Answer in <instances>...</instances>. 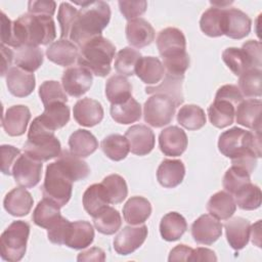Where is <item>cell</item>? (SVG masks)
Masks as SVG:
<instances>
[{"mask_svg":"<svg viewBox=\"0 0 262 262\" xmlns=\"http://www.w3.org/2000/svg\"><path fill=\"white\" fill-rule=\"evenodd\" d=\"M176 107L175 102L168 96L154 94L144 102V122L155 128L164 127L173 120Z\"/></svg>","mask_w":262,"mask_h":262,"instance_id":"8","label":"cell"},{"mask_svg":"<svg viewBox=\"0 0 262 262\" xmlns=\"http://www.w3.org/2000/svg\"><path fill=\"white\" fill-rule=\"evenodd\" d=\"M193 249L186 245H177L170 251L168 260L171 261H189Z\"/></svg>","mask_w":262,"mask_h":262,"instance_id":"59","label":"cell"},{"mask_svg":"<svg viewBox=\"0 0 262 262\" xmlns=\"http://www.w3.org/2000/svg\"><path fill=\"white\" fill-rule=\"evenodd\" d=\"M42 167V162L20 154L12 167V176L19 186L31 188L40 182Z\"/></svg>","mask_w":262,"mask_h":262,"instance_id":"9","label":"cell"},{"mask_svg":"<svg viewBox=\"0 0 262 262\" xmlns=\"http://www.w3.org/2000/svg\"><path fill=\"white\" fill-rule=\"evenodd\" d=\"M1 151V172L5 175H12V167L20 156V150L13 145L2 144Z\"/></svg>","mask_w":262,"mask_h":262,"instance_id":"55","label":"cell"},{"mask_svg":"<svg viewBox=\"0 0 262 262\" xmlns=\"http://www.w3.org/2000/svg\"><path fill=\"white\" fill-rule=\"evenodd\" d=\"M222 234V224L210 214L201 215L191 225V236L199 245L210 246Z\"/></svg>","mask_w":262,"mask_h":262,"instance_id":"13","label":"cell"},{"mask_svg":"<svg viewBox=\"0 0 262 262\" xmlns=\"http://www.w3.org/2000/svg\"><path fill=\"white\" fill-rule=\"evenodd\" d=\"M261 99L249 98L236 105L235 121L237 124L252 130H261Z\"/></svg>","mask_w":262,"mask_h":262,"instance_id":"24","label":"cell"},{"mask_svg":"<svg viewBox=\"0 0 262 262\" xmlns=\"http://www.w3.org/2000/svg\"><path fill=\"white\" fill-rule=\"evenodd\" d=\"M34 204L33 196L26 187L11 189L3 200V207L7 213L15 217L26 216L30 213Z\"/></svg>","mask_w":262,"mask_h":262,"instance_id":"25","label":"cell"},{"mask_svg":"<svg viewBox=\"0 0 262 262\" xmlns=\"http://www.w3.org/2000/svg\"><path fill=\"white\" fill-rule=\"evenodd\" d=\"M252 20L238 8H225L223 18V35L231 39H243L251 32Z\"/></svg>","mask_w":262,"mask_h":262,"instance_id":"14","label":"cell"},{"mask_svg":"<svg viewBox=\"0 0 262 262\" xmlns=\"http://www.w3.org/2000/svg\"><path fill=\"white\" fill-rule=\"evenodd\" d=\"M1 54H2V63H1V76H6V73L10 69L12 61L14 60L13 51L1 44Z\"/></svg>","mask_w":262,"mask_h":262,"instance_id":"62","label":"cell"},{"mask_svg":"<svg viewBox=\"0 0 262 262\" xmlns=\"http://www.w3.org/2000/svg\"><path fill=\"white\" fill-rule=\"evenodd\" d=\"M128 43L136 48L149 45L155 40V30L152 26L142 17L128 20L125 29Z\"/></svg>","mask_w":262,"mask_h":262,"instance_id":"21","label":"cell"},{"mask_svg":"<svg viewBox=\"0 0 262 262\" xmlns=\"http://www.w3.org/2000/svg\"><path fill=\"white\" fill-rule=\"evenodd\" d=\"M24 151L31 158L43 163L57 158L61 152V145L54 132L47 129L37 117L29 128Z\"/></svg>","mask_w":262,"mask_h":262,"instance_id":"4","label":"cell"},{"mask_svg":"<svg viewBox=\"0 0 262 262\" xmlns=\"http://www.w3.org/2000/svg\"><path fill=\"white\" fill-rule=\"evenodd\" d=\"M115 53V45L108 39L99 36L88 41L79 49L78 64L97 77H105L111 73Z\"/></svg>","mask_w":262,"mask_h":262,"instance_id":"3","label":"cell"},{"mask_svg":"<svg viewBox=\"0 0 262 262\" xmlns=\"http://www.w3.org/2000/svg\"><path fill=\"white\" fill-rule=\"evenodd\" d=\"M6 85L13 96L26 97L34 91L36 80L33 73L18 67H11L6 73Z\"/></svg>","mask_w":262,"mask_h":262,"instance_id":"20","label":"cell"},{"mask_svg":"<svg viewBox=\"0 0 262 262\" xmlns=\"http://www.w3.org/2000/svg\"><path fill=\"white\" fill-rule=\"evenodd\" d=\"M262 72L258 69H250L244 72L238 79V89L244 97H260L262 94Z\"/></svg>","mask_w":262,"mask_h":262,"instance_id":"45","label":"cell"},{"mask_svg":"<svg viewBox=\"0 0 262 262\" xmlns=\"http://www.w3.org/2000/svg\"><path fill=\"white\" fill-rule=\"evenodd\" d=\"M132 154L136 156H145L155 147V133L145 125H133L125 133Z\"/></svg>","mask_w":262,"mask_h":262,"instance_id":"16","label":"cell"},{"mask_svg":"<svg viewBox=\"0 0 262 262\" xmlns=\"http://www.w3.org/2000/svg\"><path fill=\"white\" fill-rule=\"evenodd\" d=\"M189 261H217L214 251L207 248L193 249Z\"/></svg>","mask_w":262,"mask_h":262,"instance_id":"61","label":"cell"},{"mask_svg":"<svg viewBox=\"0 0 262 262\" xmlns=\"http://www.w3.org/2000/svg\"><path fill=\"white\" fill-rule=\"evenodd\" d=\"M157 47L163 59L180 56L186 53V40L181 30L177 28H166L159 32Z\"/></svg>","mask_w":262,"mask_h":262,"instance_id":"12","label":"cell"},{"mask_svg":"<svg viewBox=\"0 0 262 262\" xmlns=\"http://www.w3.org/2000/svg\"><path fill=\"white\" fill-rule=\"evenodd\" d=\"M151 214V205L143 196L130 198L123 207V216L129 225L143 224Z\"/></svg>","mask_w":262,"mask_h":262,"instance_id":"29","label":"cell"},{"mask_svg":"<svg viewBox=\"0 0 262 262\" xmlns=\"http://www.w3.org/2000/svg\"><path fill=\"white\" fill-rule=\"evenodd\" d=\"M206 121L207 118L204 110L196 104L183 105L177 114V122L190 131L203 128Z\"/></svg>","mask_w":262,"mask_h":262,"instance_id":"44","label":"cell"},{"mask_svg":"<svg viewBox=\"0 0 262 262\" xmlns=\"http://www.w3.org/2000/svg\"><path fill=\"white\" fill-rule=\"evenodd\" d=\"M222 59L227 68L235 75L241 76L244 72L252 69L249 57L242 48L228 47L222 52Z\"/></svg>","mask_w":262,"mask_h":262,"instance_id":"48","label":"cell"},{"mask_svg":"<svg viewBox=\"0 0 262 262\" xmlns=\"http://www.w3.org/2000/svg\"><path fill=\"white\" fill-rule=\"evenodd\" d=\"M236 210L233 196L225 190L214 193L207 203V211L218 220H227Z\"/></svg>","mask_w":262,"mask_h":262,"instance_id":"31","label":"cell"},{"mask_svg":"<svg viewBox=\"0 0 262 262\" xmlns=\"http://www.w3.org/2000/svg\"><path fill=\"white\" fill-rule=\"evenodd\" d=\"M73 180L56 160L48 164L41 187L43 198L55 202L60 207L68 204L72 196Z\"/></svg>","mask_w":262,"mask_h":262,"instance_id":"6","label":"cell"},{"mask_svg":"<svg viewBox=\"0 0 262 262\" xmlns=\"http://www.w3.org/2000/svg\"><path fill=\"white\" fill-rule=\"evenodd\" d=\"M101 150L111 160L119 162L124 160L129 151L130 146L127 138L121 134H110L101 141Z\"/></svg>","mask_w":262,"mask_h":262,"instance_id":"43","label":"cell"},{"mask_svg":"<svg viewBox=\"0 0 262 262\" xmlns=\"http://www.w3.org/2000/svg\"><path fill=\"white\" fill-rule=\"evenodd\" d=\"M56 29L52 16L25 13L15 20L1 12V44L13 48L23 45L39 46L52 43Z\"/></svg>","mask_w":262,"mask_h":262,"instance_id":"1","label":"cell"},{"mask_svg":"<svg viewBox=\"0 0 262 262\" xmlns=\"http://www.w3.org/2000/svg\"><path fill=\"white\" fill-rule=\"evenodd\" d=\"M92 82V73L80 64L68 68L61 77L63 90L72 97H81L90 89Z\"/></svg>","mask_w":262,"mask_h":262,"instance_id":"10","label":"cell"},{"mask_svg":"<svg viewBox=\"0 0 262 262\" xmlns=\"http://www.w3.org/2000/svg\"><path fill=\"white\" fill-rule=\"evenodd\" d=\"M216 99H224L233 103L235 106L244 100V96L241 93L238 87L232 84H226L221 86L215 95Z\"/></svg>","mask_w":262,"mask_h":262,"instance_id":"57","label":"cell"},{"mask_svg":"<svg viewBox=\"0 0 262 262\" xmlns=\"http://www.w3.org/2000/svg\"><path fill=\"white\" fill-rule=\"evenodd\" d=\"M82 202L85 211L92 217L110 204L105 189L101 183H95L88 186L83 193Z\"/></svg>","mask_w":262,"mask_h":262,"instance_id":"38","label":"cell"},{"mask_svg":"<svg viewBox=\"0 0 262 262\" xmlns=\"http://www.w3.org/2000/svg\"><path fill=\"white\" fill-rule=\"evenodd\" d=\"M235 105L228 100L214 99L208 107V117L213 126L222 129L231 125L234 121Z\"/></svg>","mask_w":262,"mask_h":262,"instance_id":"32","label":"cell"},{"mask_svg":"<svg viewBox=\"0 0 262 262\" xmlns=\"http://www.w3.org/2000/svg\"><path fill=\"white\" fill-rule=\"evenodd\" d=\"M103 114L101 103L90 97L79 99L73 107L74 119L84 127H93L99 124L103 119Z\"/></svg>","mask_w":262,"mask_h":262,"instance_id":"17","label":"cell"},{"mask_svg":"<svg viewBox=\"0 0 262 262\" xmlns=\"http://www.w3.org/2000/svg\"><path fill=\"white\" fill-rule=\"evenodd\" d=\"M224 227L226 239L233 250H242L248 245L251 231V223L248 219L243 217L228 218Z\"/></svg>","mask_w":262,"mask_h":262,"instance_id":"23","label":"cell"},{"mask_svg":"<svg viewBox=\"0 0 262 262\" xmlns=\"http://www.w3.org/2000/svg\"><path fill=\"white\" fill-rule=\"evenodd\" d=\"M119 8L123 16L127 20L138 18L140 15H142L146 8H147V2L144 0L139 1H125L121 0L118 2Z\"/></svg>","mask_w":262,"mask_h":262,"instance_id":"54","label":"cell"},{"mask_svg":"<svg viewBox=\"0 0 262 262\" xmlns=\"http://www.w3.org/2000/svg\"><path fill=\"white\" fill-rule=\"evenodd\" d=\"M260 224H261V220H258V222L254 225H251V231H250V237L252 238V243L257 245L258 247L260 246Z\"/></svg>","mask_w":262,"mask_h":262,"instance_id":"63","label":"cell"},{"mask_svg":"<svg viewBox=\"0 0 262 262\" xmlns=\"http://www.w3.org/2000/svg\"><path fill=\"white\" fill-rule=\"evenodd\" d=\"M93 218L94 227L98 230V232L111 235L117 232L122 225V218L118 210L111 206L104 207L98 214H96Z\"/></svg>","mask_w":262,"mask_h":262,"instance_id":"41","label":"cell"},{"mask_svg":"<svg viewBox=\"0 0 262 262\" xmlns=\"http://www.w3.org/2000/svg\"><path fill=\"white\" fill-rule=\"evenodd\" d=\"M141 53L132 47H124L121 49L115 59V70L122 76H133L135 74V67Z\"/></svg>","mask_w":262,"mask_h":262,"instance_id":"49","label":"cell"},{"mask_svg":"<svg viewBox=\"0 0 262 262\" xmlns=\"http://www.w3.org/2000/svg\"><path fill=\"white\" fill-rule=\"evenodd\" d=\"M147 232V226L144 224L124 226L114 238V250L124 256L133 253L145 242Z\"/></svg>","mask_w":262,"mask_h":262,"instance_id":"11","label":"cell"},{"mask_svg":"<svg viewBox=\"0 0 262 262\" xmlns=\"http://www.w3.org/2000/svg\"><path fill=\"white\" fill-rule=\"evenodd\" d=\"M80 5L78 16L71 29L69 39L79 49L93 38L101 36L111 19V8L104 1L76 2Z\"/></svg>","mask_w":262,"mask_h":262,"instance_id":"2","label":"cell"},{"mask_svg":"<svg viewBox=\"0 0 262 262\" xmlns=\"http://www.w3.org/2000/svg\"><path fill=\"white\" fill-rule=\"evenodd\" d=\"M77 260L79 262H81V261H104L105 260V253L100 248L93 247V248H90L86 251L81 252L78 255Z\"/></svg>","mask_w":262,"mask_h":262,"instance_id":"60","label":"cell"},{"mask_svg":"<svg viewBox=\"0 0 262 262\" xmlns=\"http://www.w3.org/2000/svg\"><path fill=\"white\" fill-rule=\"evenodd\" d=\"M232 196L236 206L242 210L252 211L261 206V189L252 182L238 189Z\"/></svg>","mask_w":262,"mask_h":262,"instance_id":"46","label":"cell"},{"mask_svg":"<svg viewBox=\"0 0 262 262\" xmlns=\"http://www.w3.org/2000/svg\"><path fill=\"white\" fill-rule=\"evenodd\" d=\"M71 222L60 216L48 229H47V236L48 239L55 245H64V241L68 234V230L70 228Z\"/></svg>","mask_w":262,"mask_h":262,"instance_id":"53","label":"cell"},{"mask_svg":"<svg viewBox=\"0 0 262 262\" xmlns=\"http://www.w3.org/2000/svg\"><path fill=\"white\" fill-rule=\"evenodd\" d=\"M105 96L112 104L125 102L132 97V86L125 76L114 75L105 83Z\"/></svg>","mask_w":262,"mask_h":262,"instance_id":"36","label":"cell"},{"mask_svg":"<svg viewBox=\"0 0 262 262\" xmlns=\"http://www.w3.org/2000/svg\"><path fill=\"white\" fill-rule=\"evenodd\" d=\"M70 151L80 158H87L98 147V141L88 130L77 129L69 138Z\"/></svg>","mask_w":262,"mask_h":262,"instance_id":"33","label":"cell"},{"mask_svg":"<svg viewBox=\"0 0 262 262\" xmlns=\"http://www.w3.org/2000/svg\"><path fill=\"white\" fill-rule=\"evenodd\" d=\"M184 75H175L165 73V76L160 84L155 86H146L145 93L149 95L162 94L171 98L176 106L180 105L184 101L182 85H183Z\"/></svg>","mask_w":262,"mask_h":262,"instance_id":"19","label":"cell"},{"mask_svg":"<svg viewBox=\"0 0 262 262\" xmlns=\"http://www.w3.org/2000/svg\"><path fill=\"white\" fill-rule=\"evenodd\" d=\"M30 119L31 112L28 106L12 105L2 116V127L9 136H20L27 131Z\"/></svg>","mask_w":262,"mask_h":262,"instance_id":"18","label":"cell"},{"mask_svg":"<svg viewBox=\"0 0 262 262\" xmlns=\"http://www.w3.org/2000/svg\"><path fill=\"white\" fill-rule=\"evenodd\" d=\"M101 184L105 189L110 204H120L126 199L128 194L127 183L125 179L119 174L107 175L103 178Z\"/></svg>","mask_w":262,"mask_h":262,"instance_id":"47","label":"cell"},{"mask_svg":"<svg viewBox=\"0 0 262 262\" xmlns=\"http://www.w3.org/2000/svg\"><path fill=\"white\" fill-rule=\"evenodd\" d=\"M250 176L251 174H249L246 170L236 166H231L229 169L226 170L223 176V188L225 189V191L233 195L238 189L251 182Z\"/></svg>","mask_w":262,"mask_h":262,"instance_id":"50","label":"cell"},{"mask_svg":"<svg viewBox=\"0 0 262 262\" xmlns=\"http://www.w3.org/2000/svg\"><path fill=\"white\" fill-rule=\"evenodd\" d=\"M70 115V107L64 102H53L44 106V112L38 118L47 129L54 132L69 123Z\"/></svg>","mask_w":262,"mask_h":262,"instance_id":"30","label":"cell"},{"mask_svg":"<svg viewBox=\"0 0 262 262\" xmlns=\"http://www.w3.org/2000/svg\"><path fill=\"white\" fill-rule=\"evenodd\" d=\"M14 63L29 73H34L43 63V51L39 46L23 45L14 48Z\"/></svg>","mask_w":262,"mask_h":262,"instance_id":"34","label":"cell"},{"mask_svg":"<svg viewBox=\"0 0 262 262\" xmlns=\"http://www.w3.org/2000/svg\"><path fill=\"white\" fill-rule=\"evenodd\" d=\"M79 10L70 2H61L58 8L57 20L60 26V38L68 39L71 29L78 16Z\"/></svg>","mask_w":262,"mask_h":262,"instance_id":"52","label":"cell"},{"mask_svg":"<svg viewBox=\"0 0 262 262\" xmlns=\"http://www.w3.org/2000/svg\"><path fill=\"white\" fill-rule=\"evenodd\" d=\"M29 235V223L23 220L11 222L0 236L1 258L9 262L21 260L27 251Z\"/></svg>","mask_w":262,"mask_h":262,"instance_id":"7","label":"cell"},{"mask_svg":"<svg viewBox=\"0 0 262 262\" xmlns=\"http://www.w3.org/2000/svg\"><path fill=\"white\" fill-rule=\"evenodd\" d=\"M111 116L113 120L119 124H131L139 121L141 118L140 103L130 97L125 102L111 105Z\"/></svg>","mask_w":262,"mask_h":262,"instance_id":"40","label":"cell"},{"mask_svg":"<svg viewBox=\"0 0 262 262\" xmlns=\"http://www.w3.org/2000/svg\"><path fill=\"white\" fill-rule=\"evenodd\" d=\"M224 9L212 6L203 12L200 19V28L205 35L213 38L223 36Z\"/></svg>","mask_w":262,"mask_h":262,"instance_id":"42","label":"cell"},{"mask_svg":"<svg viewBox=\"0 0 262 262\" xmlns=\"http://www.w3.org/2000/svg\"><path fill=\"white\" fill-rule=\"evenodd\" d=\"M188 139L183 129L178 126H169L159 135V147L168 157H179L187 147Z\"/></svg>","mask_w":262,"mask_h":262,"instance_id":"15","label":"cell"},{"mask_svg":"<svg viewBox=\"0 0 262 262\" xmlns=\"http://www.w3.org/2000/svg\"><path fill=\"white\" fill-rule=\"evenodd\" d=\"M47 58L60 67H70L78 60L79 47L69 39H58L46 49Z\"/></svg>","mask_w":262,"mask_h":262,"instance_id":"22","label":"cell"},{"mask_svg":"<svg viewBox=\"0 0 262 262\" xmlns=\"http://www.w3.org/2000/svg\"><path fill=\"white\" fill-rule=\"evenodd\" d=\"M57 161L74 182L83 180L90 174V168L87 163L68 149L61 150L60 155L57 157Z\"/></svg>","mask_w":262,"mask_h":262,"instance_id":"39","label":"cell"},{"mask_svg":"<svg viewBox=\"0 0 262 262\" xmlns=\"http://www.w3.org/2000/svg\"><path fill=\"white\" fill-rule=\"evenodd\" d=\"M56 3L54 1L31 0L28 2V13L36 15L52 16L55 12Z\"/></svg>","mask_w":262,"mask_h":262,"instance_id":"58","label":"cell"},{"mask_svg":"<svg viewBox=\"0 0 262 262\" xmlns=\"http://www.w3.org/2000/svg\"><path fill=\"white\" fill-rule=\"evenodd\" d=\"M39 96L44 106L53 102L68 101V96L63 87L57 81H45L39 87Z\"/></svg>","mask_w":262,"mask_h":262,"instance_id":"51","label":"cell"},{"mask_svg":"<svg viewBox=\"0 0 262 262\" xmlns=\"http://www.w3.org/2000/svg\"><path fill=\"white\" fill-rule=\"evenodd\" d=\"M185 176V167L180 160L166 159L161 162L157 170V179L159 183L166 188L178 186Z\"/></svg>","mask_w":262,"mask_h":262,"instance_id":"27","label":"cell"},{"mask_svg":"<svg viewBox=\"0 0 262 262\" xmlns=\"http://www.w3.org/2000/svg\"><path fill=\"white\" fill-rule=\"evenodd\" d=\"M60 208L55 202L43 198L35 207L32 219L36 225L48 229L61 216Z\"/></svg>","mask_w":262,"mask_h":262,"instance_id":"37","label":"cell"},{"mask_svg":"<svg viewBox=\"0 0 262 262\" xmlns=\"http://www.w3.org/2000/svg\"><path fill=\"white\" fill-rule=\"evenodd\" d=\"M162 61L155 56H141L135 67L136 76L145 84L157 85L165 76Z\"/></svg>","mask_w":262,"mask_h":262,"instance_id":"28","label":"cell"},{"mask_svg":"<svg viewBox=\"0 0 262 262\" xmlns=\"http://www.w3.org/2000/svg\"><path fill=\"white\" fill-rule=\"evenodd\" d=\"M242 49L246 52L247 56L249 57V60L251 62V67L252 69H258L261 70L262 67V53H261V43L260 41L257 40H249L246 41L243 46Z\"/></svg>","mask_w":262,"mask_h":262,"instance_id":"56","label":"cell"},{"mask_svg":"<svg viewBox=\"0 0 262 262\" xmlns=\"http://www.w3.org/2000/svg\"><path fill=\"white\" fill-rule=\"evenodd\" d=\"M187 229L185 218L177 212H169L164 215L160 222V233L163 239L175 242L179 239Z\"/></svg>","mask_w":262,"mask_h":262,"instance_id":"35","label":"cell"},{"mask_svg":"<svg viewBox=\"0 0 262 262\" xmlns=\"http://www.w3.org/2000/svg\"><path fill=\"white\" fill-rule=\"evenodd\" d=\"M219 151L230 160L248 151H253L257 158L261 152V130L246 131L238 127H232L222 132L218 139Z\"/></svg>","mask_w":262,"mask_h":262,"instance_id":"5","label":"cell"},{"mask_svg":"<svg viewBox=\"0 0 262 262\" xmlns=\"http://www.w3.org/2000/svg\"><path fill=\"white\" fill-rule=\"evenodd\" d=\"M94 228L92 224L85 220L71 222L64 245L71 249L82 250L93 243Z\"/></svg>","mask_w":262,"mask_h":262,"instance_id":"26","label":"cell"}]
</instances>
